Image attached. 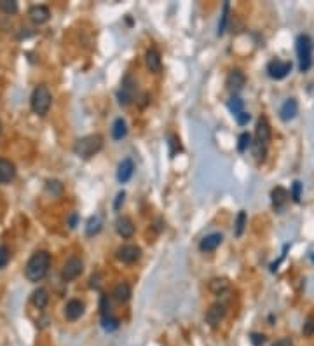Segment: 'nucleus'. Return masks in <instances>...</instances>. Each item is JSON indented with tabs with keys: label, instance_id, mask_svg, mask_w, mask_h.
<instances>
[{
	"label": "nucleus",
	"instance_id": "17",
	"mask_svg": "<svg viewBox=\"0 0 314 346\" xmlns=\"http://www.w3.org/2000/svg\"><path fill=\"white\" fill-rule=\"evenodd\" d=\"M222 240H223V236L220 234V232H211V234H208V236H204L203 240H201L199 250L201 252H211V250H215L220 243H222Z\"/></svg>",
	"mask_w": 314,
	"mask_h": 346
},
{
	"label": "nucleus",
	"instance_id": "43",
	"mask_svg": "<svg viewBox=\"0 0 314 346\" xmlns=\"http://www.w3.org/2000/svg\"><path fill=\"white\" fill-rule=\"evenodd\" d=\"M313 263H314V255H313Z\"/></svg>",
	"mask_w": 314,
	"mask_h": 346
},
{
	"label": "nucleus",
	"instance_id": "4",
	"mask_svg": "<svg viewBox=\"0 0 314 346\" xmlns=\"http://www.w3.org/2000/svg\"><path fill=\"white\" fill-rule=\"evenodd\" d=\"M297 54H298V68L300 72H307L313 65V40L309 35L297 37Z\"/></svg>",
	"mask_w": 314,
	"mask_h": 346
},
{
	"label": "nucleus",
	"instance_id": "37",
	"mask_svg": "<svg viewBox=\"0 0 314 346\" xmlns=\"http://www.w3.org/2000/svg\"><path fill=\"white\" fill-rule=\"evenodd\" d=\"M250 341H251L253 346H262L264 343H266V336H264V334H258V332H253L251 336H250Z\"/></svg>",
	"mask_w": 314,
	"mask_h": 346
},
{
	"label": "nucleus",
	"instance_id": "13",
	"mask_svg": "<svg viewBox=\"0 0 314 346\" xmlns=\"http://www.w3.org/2000/svg\"><path fill=\"white\" fill-rule=\"evenodd\" d=\"M145 62H147L148 70L154 72V74H159L162 70V60H161V53L157 49H148L147 54H145Z\"/></svg>",
	"mask_w": 314,
	"mask_h": 346
},
{
	"label": "nucleus",
	"instance_id": "34",
	"mask_svg": "<svg viewBox=\"0 0 314 346\" xmlns=\"http://www.w3.org/2000/svg\"><path fill=\"white\" fill-rule=\"evenodd\" d=\"M9 259H11V252L5 245H0V269L7 266Z\"/></svg>",
	"mask_w": 314,
	"mask_h": 346
},
{
	"label": "nucleus",
	"instance_id": "19",
	"mask_svg": "<svg viewBox=\"0 0 314 346\" xmlns=\"http://www.w3.org/2000/svg\"><path fill=\"white\" fill-rule=\"evenodd\" d=\"M255 135H257V140L262 142V144H267L270 140V124L267 121V117H260L257 121Z\"/></svg>",
	"mask_w": 314,
	"mask_h": 346
},
{
	"label": "nucleus",
	"instance_id": "16",
	"mask_svg": "<svg viewBox=\"0 0 314 346\" xmlns=\"http://www.w3.org/2000/svg\"><path fill=\"white\" fill-rule=\"evenodd\" d=\"M297 112H298V103H297V100L295 98H288L283 105H281V109H279V117L283 119V121H292L297 115Z\"/></svg>",
	"mask_w": 314,
	"mask_h": 346
},
{
	"label": "nucleus",
	"instance_id": "24",
	"mask_svg": "<svg viewBox=\"0 0 314 346\" xmlns=\"http://www.w3.org/2000/svg\"><path fill=\"white\" fill-rule=\"evenodd\" d=\"M31 302H33L35 306L39 308V310H42V308H46L47 306V302H49V292L46 289H37L33 292V296H31Z\"/></svg>",
	"mask_w": 314,
	"mask_h": 346
},
{
	"label": "nucleus",
	"instance_id": "29",
	"mask_svg": "<svg viewBox=\"0 0 314 346\" xmlns=\"http://www.w3.org/2000/svg\"><path fill=\"white\" fill-rule=\"evenodd\" d=\"M227 21H229V2H223L222 16H220V23H218V35H223V32L227 28Z\"/></svg>",
	"mask_w": 314,
	"mask_h": 346
},
{
	"label": "nucleus",
	"instance_id": "42",
	"mask_svg": "<svg viewBox=\"0 0 314 346\" xmlns=\"http://www.w3.org/2000/svg\"><path fill=\"white\" fill-rule=\"evenodd\" d=\"M75 222H77V215H72V219H70V228H75Z\"/></svg>",
	"mask_w": 314,
	"mask_h": 346
},
{
	"label": "nucleus",
	"instance_id": "22",
	"mask_svg": "<svg viewBox=\"0 0 314 346\" xmlns=\"http://www.w3.org/2000/svg\"><path fill=\"white\" fill-rule=\"evenodd\" d=\"M101 226H103L101 215H93V217H89V220H87L86 234L87 236H94V234H98V232L101 231Z\"/></svg>",
	"mask_w": 314,
	"mask_h": 346
},
{
	"label": "nucleus",
	"instance_id": "27",
	"mask_svg": "<svg viewBox=\"0 0 314 346\" xmlns=\"http://www.w3.org/2000/svg\"><path fill=\"white\" fill-rule=\"evenodd\" d=\"M251 150H253V156L257 161H264L266 159V154H267V144H262V142L255 140L251 144Z\"/></svg>",
	"mask_w": 314,
	"mask_h": 346
},
{
	"label": "nucleus",
	"instance_id": "5",
	"mask_svg": "<svg viewBox=\"0 0 314 346\" xmlns=\"http://www.w3.org/2000/svg\"><path fill=\"white\" fill-rule=\"evenodd\" d=\"M135 95H136V81L133 75L127 74L121 82V89L117 93V100H119V105L122 107H127L133 103L135 100Z\"/></svg>",
	"mask_w": 314,
	"mask_h": 346
},
{
	"label": "nucleus",
	"instance_id": "41",
	"mask_svg": "<svg viewBox=\"0 0 314 346\" xmlns=\"http://www.w3.org/2000/svg\"><path fill=\"white\" fill-rule=\"evenodd\" d=\"M272 346H293V343H292V339H290V337H283V339L276 341Z\"/></svg>",
	"mask_w": 314,
	"mask_h": 346
},
{
	"label": "nucleus",
	"instance_id": "8",
	"mask_svg": "<svg viewBox=\"0 0 314 346\" xmlns=\"http://www.w3.org/2000/svg\"><path fill=\"white\" fill-rule=\"evenodd\" d=\"M225 315H227L225 304H222V302H215V304H211L209 310L206 311L204 320H206V324H209L211 327H217V325L225 318Z\"/></svg>",
	"mask_w": 314,
	"mask_h": 346
},
{
	"label": "nucleus",
	"instance_id": "30",
	"mask_svg": "<svg viewBox=\"0 0 314 346\" xmlns=\"http://www.w3.org/2000/svg\"><path fill=\"white\" fill-rule=\"evenodd\" d=\"M251 135H250V133H241L239 135V138H237V150H239V152H246V150H248V147H251Z\"/></svg>",
	"mask_w": 314,
	"mask_h": 346
},
{
	"label": "nucleus",
	"instance_id": "38",
	"mask_svg": "<svg viewBox=\"0 0 314 346\" xmlns=\"http://www.w3.org/2000/svg\"><path fill=\"white\" fill-rule=\"evenodd\" d=\"M124 199H126V193H124V191H121V193L117 194V198H115L113 208H115V210H121V206H122V203H124Z\"/></svg>",
	"mask_w": 314,
	"mask_h": 346
},
{
	"label": "nucleus",
	"instance_id": "6",
	"mask_svg": "<svg viewBox=\"0 0 314 346\" xmlns=\"http://www.w3.org/2000/svg\"><path fill=\"white\" fill-rule=\"evenodd\" d=\"M292 62H283V60H272L267 63V74L270 79L281 81L292 72Z\"/></svg>",
	"mask_w": 314,
	"mask_h": 346
},
{
	"label": "nucleus",
	"instance_id": "31",
	"mask_svg": "<svg viewBox=\"0 0 314 346\" xmlns=\"http://www.w3.org/2000/svg\"><path fill=\"white\" fill-rule=\"evenodd\" d=\"M101 327L105 329V330H109V332H112V330H115V329H119V320L113 318V316H101Z\"/></svg>",
	"mask_w": 314,
	"mask_h": 346
},
{
	"label": "nucleus",
	"instance_id": "25",
	"mask_svg": "<svg viewBox=\"0 0 314 346\" xmlns=\"http://www.w3.org/2000/svg\"><path fill=\"white\" fill-rule=\"evenodd\" d=\"M229 289V280L227 278H213V280L209 281V290L213 294H223L225 290Z\"/></svg>",
	"mask_w": 314,
	"mask_h": 346
},
{
	"label": "nucleus",
	"instance_id": "32",
	"mask_svg": "<svg viewBox=\"0 0 314 346\" xmlns=\"http://www.w3.org/2000/svg\"><path fill=\"white\" fill-rule=\"evenodd\" d=\"M302 334H304V337H311L314 334V315H309L305 318L304 327H302Z\"/></svg>",
	"mask_w": 314,
	"mask_h": 346
},
{
	"label": "nucleus",
	"instance_id": "26",
	"mask_svg": "<svg viewBox=\"0 0 314 346\" xmlns=\"http://www.w3.org/2000/svg\"><path fill=\"white\" fill-rule=\"evenodd\" d=\"M227 107H229V110H231V114L234 115V117H237L241 112H244V101L237 97H232L231 100H229V103H227Z\"/></svg>",
	"mask_w": 314,
	"mask_h": 346
},
{
	"label": "nucleus",
	"instance_id": "3",
	"mask_svg": "<svg viewBox=\"0 0 314 346\" xmlns=\"http://www.w3.org/2000/svg\"><path fill=\"white\" fill-rule=\"evenodd\" d=\"M52 103V95L49 91V88L46 84H39L37 88L33 89L30 97V107L37 115H46L51 109Z\"/></svg>",
	"mask_w": 314,
	"mask_h": 346
},
{
	"label": "nucleus",
	"instance_id": "1",
	"mask_svg": "<svg viewBox=\"0 0 314 346\" xmlns=\"http://www.w3.org/2000/svg\"><path fill=\"white\" fill-rule=\"evenodd\" d=\"M51 266V254L46 250H37L25 266V275L30 281H40L47 275Z\"/></svg>",
	"mask_w": 314,
	"mask_h": 346
},
{
	"label": "nucleus",
	"instance_id": "39",
	"mask_svg": "<svg viewBox=\"0 0 314 346\" xmlns=\"http://www.w3.org/2000/svg\"><path fill=\"white\" fill-rule=\"evenodd\" d=\"M250 119H251V115L248 114V112H246V110H244V112H241L239 115H237V117H236V121H237V124H241V126H244V124L248 123Z\"/></svg>",
	"mask_w": 314,
	"mask_h": 346
},
{
	"label": "nucleus",
	"instance_id": "12",
	"mask_svg": "<svg viewBox=\"0 0 314 346\" xmlns=\"http://www.w3.org/2000/svg\"><path fill=\"white\" fill-rule=\"evenodd\" d=\"M28 16L33 23L37 25H42V23L49 21L51 18V11H49L47 5H31L30 11H28Z\"/></svg>",
	"mask_w": 314,
	"mask_h": 346
},
{
	"label": "nucleus",
	"instance_id": "9",
	"mask_svg": "<svg viewBox=\"0 0 314 346\" xmlns=\"http://www.w3.org/2000/svg\"><path fill=\"white\" fill-rule=\"evenodd\" d=\"M141 255V248L136 245H122L117 248V259L126 264H133L136 263Z\"/></svg>",
	"mask_w": 314,
	"mask_h": 346
},
{
	"label": "nucleus",
	"instance_id": "20",
	"mask_svg": "<svg viewBox=\"0 0 314 346\" xmlns=\"http://www.w3.org/2000/svg\"><path fill=\"white\" fill-rule=\"evenodd\" d=\"M16 175V166L9 159H0V184H7Z\"/></svg>",
	"mask_w": 314,
	"mask_h": 346
},
{
	"label": "nucleus",
	"instance_id": "7",
	"mask_svg": "<svg viewBox=\"0 0 314 346\" xmlns=\"http://www.w3.org/2000/svg\"><path fill=\"white\" fill-rule=\"evenodd\" d=\"M84 269V263L80 257H70L66 261V264L63 266V271H61V278L63 281H70V280H75Z\"/></svg>",
	"mask_w": 314,
	"mask_h": 346
},
{
	"label": "nucleus",
	"instance_id": "10",
	"mask_svg": "<svg viewBox=\"0 0 314 346\" xmlns=\"http://www.w3.org/2000/svg\"><path fill=\"white\" fill-rule=\"evenodd\" d=\"M246 84V77H244V74L241 70H232L231 74L227 75V81H225V86L227 89L231 93H239L241 89H243V86Z\"/></svg>",
	"mask_w": 314,
	"mask_h": 346
},
{
	"label": "nucleus",
	"instance_id": "11",
	"mask_svg": "<svg viewBox=\"0 0 314 346\" xmlns=\"http://www.w3.org/2000/svg\"><path fill=\"white\" fill-rule=\"evenodd\" d=\"M84 310H86V306H84V302L80 299H72V301L66 302L65 306V318L70 320V322H75V320H78L84 315Z\"/></svg>",
	"mask_w": 314,
	"mask_h": 346
},
{
	"label": "nucleus",
	"instance_id": "15",
	"mask_svg": "<svg viewBox=\"0 0 314 346\" xmlns=\"http://www.w3.org/2000/svg\"><path fill=\"white\" fill-rule=\"evenodd\" d=\"M115 229H117L119 236L122 238H131L135 234V224L129 217H119L115 220Z\"/></svg>",
	"mask_w": 314,
	"mask_h": 346
},
{
	"label": "nucleus",
	"instance_id": "33",
	"mask_svg": "<svg viewBox=\"0 0 314 346\" xmlns=\"http://www.w3.org/2000/svg\"><path fill=\"white\" fill-rule=\"evenodd\" d=\"M0 9L7 14H14L17 13V2H14V0H0Z\"/></svg>",
	"mask_w": 314,
	"mask_h": 346
},
{
	"label": "nucleus",
	"instance_id": "44",
	"mask_svg": "<svg viewBox=\"0 0 314 346\" xmlns=\"http://www.w3.org/2000/svg\"><path fill=\"white\" fill-rule=\"evenodd\" d=\"M0 132H2V128H0Z\"/></svg>",
	"mask_w": 314,
	"mask_h": 346
},
{
	"label": "nucleus",
	"instance_id": "40",
	"mask_svg": "<svg viewBox=\"0 0 314 346\" xmlns=\"http://www.w3.org/2000/svg\"><path fill=\"white\" fill-rule=\"evenodd\" d=\"M100 278H101V275H98V273H96V275H93L89 287H91V289H98V287H100Z\"/></svg>",
	"mask_w": 314,
	"mask_h": 346
},
{
	"label": "nucleus",
	"instance_id": "23",
	"mask_svg": "<svg viewBox=\"0 0 314 346\" xmlns=\"http://www.w3.org/2000/svg\"><path fill=\"white\" fill-rule=\"evenodd\" d=\"M113 297L117 302H127L131 299V287L127 283H119L113 289Z\"/></svg>",
	"mask_w": 314,
	"mask_h": 346
},
{
	"label": "nucleus",
	"instance_id": "14",
	"mask_svg": "<svg viewBox=\"0 0 314 346\" xmlns=\"http://www.w3.org/2000/svg\"><path fill=\"white\" fill-rule=\"evenodd\" d=\"M133 171H135V163L131 161L129 158L122 159L121 165L117 168V180L121 184H126L127 180L133 177Z\"/></svg>",
	"mask_w": 314,
	"mask_h": 346
},
{
	"label": "nucleus",
	"instance_id": "21",
	"mask_svg": "<svg viewBox=\"0 0 314 346\" xmlns=\"http://www.w3.org/2000/svg\"><path fill=\"white\" fill-rule=\"evenodd\" d=\"M127 135V126H126V121L122 117L115 119L112 124V136L113 140H122L124 136Z\"/></svg>",
	"mask_w": 314,
	"mask_h": 346
},
{
	"label": "nucleus",
	"instance_id": "2",
	"mask_svg": "<svg viewBox=\"0 0 314 346\" xmlns=\"http://www.w3.org/2000/svg\"><path fill=\"white\" fill-rule=\"evenodd\" d=\"M103 147V136L101 135H87L78 138L75 142L74 152L77 154L78 158L82 159H89L93 158L94 154H98Z\"/></svg>",
	"mask_w": 314,
	"mask_h": 346
},
{
	"label": "nucleus",
	"instance_id": "28",
	"mask_svg": "<svg viewBox=\"0 0 314 346\" xmlns=\"http://www.w3.org/2000/svg\"><path fill=\"white\" fill-rule=\"evenodd\" d=\"M246 220H248V217H246V212L241 210L239 214H237V217H236V228H234V234L237 238L243 234L244 228H246Z\"/></svg>",
	"mask_w": 314,
	"mask_h": 346
},
{
	"label": "nucleus",
	"instance_id": "18",
	"mask_svg": "<svg viewBox=\"0 0 314 346\" xmlns=\"http://www.w3.org/2000/svg\"><path fill=\"white\" fill-rule=\"evenodd\" d=\"M270 198H272V205H274L276 210H283V206L288 203V198H290V194H288V191L284 187L278 185V187L272 189Z\"/></svg>",
	"mask_w": 314,
	"mask_h": 346
},
{
	"label": "nucleus",
	"instance_id": "35",
	"mask_svg": "<svg viewBox=\"0 0 314 346\" xmlns=\"http://www.w3.org/2000/svg\"><path fill=\"white\" fill-rule=\"evenodd\" d=\"M100 310H101V316H109V315H110L109 296H105V294L100 297Z\"/></svg>",
	"mask_w": 314,
	"mask_h": 346
},
{
	"label": "nucleus",
	"instance_id": "36",
	"mask_svg": "<svg viewBox=\"0 0 314 346\" xmlns=\"http://www.w3.org/2000/svg\"><path fill=\"white\" fill-rule=\"evenodd\" d=\"M300 194H302V182H298V180H295L292 185V198L293 201L298 203L300 201Z\"/></svg>",
	"mask_w": 314,
	"mask_h": 346
}]
</instances>
